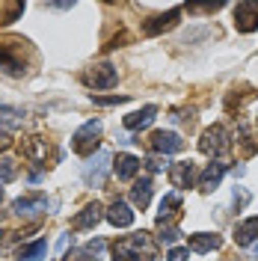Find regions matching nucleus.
I'll list each match as a JSON object with an SVG mask.
<instances>
[{
	"instance_id": "obj_1",
	"label": "nucleus",
	"mask_w": 258,
	"mask_h": 261,
	"mask_svg": "<svg viewBox=\"0 0 258 261\" xmlns=\"http://www.w3.org/2000/svg\"><path fill=\"white\" fill-rule=\"evenodd\" d=\"M113 258L116 261H158V244L151 241L148 231H137V234H128L122 241L113 244Z\"/></svg>"
},
{
	"instance_id": "obj_2",
	"label": "nucleus",
	"mask_w": 258,
	"mask_h": 261,
	"mask_svg": "<svg viewBox=\"0 0 258 261\" xmlns=\"http://www.w3.org/2000/svg\"><path fill=\"white\" fill-rule=\"evenodd\" d=\"M228 148V134L223 125H211V128L202 130L199 137V151L208 154V158H223Z\"/></svg>"
},
{
	"instance_id": "obj_3",
	"label": "nucleus",
	"mask_w": 258,
	"mask_h": 261,
	"mask_svg": "<svg viewBox=\"0 0 258 261\" xmlns=\"http://www.w3.org/2000/svg\"><path fill=\"white\" fill-rule=\"evenodd\" d=\"M98 137H101V122L98 119H89L86 125L74 130V137H71V148H74V154H92L98 148Z\"/></svg>"
},
{
	"instance_id": "obj_4",
	"label": "nucleus",
	"mask_w": 258,
	"mask_h": 261,
	"mask_svg": "<svg viewBox=\"0 0 258 261\" xmlns=\"http://www.w3.org/2000/svg\"><path fill=\"white\" fill-rule=\"evenodd\" d=\"M48 208H57V202H48V196H42V193L18 196L15 202H12V211L18 217H36V214H45Z\"/></svg>"
},
{
	"instance_id": "obj_5",
	"label": "nucleus",
	"mask_w": 258,
	"mask_h": 261,
	"mask_svg": "<svg viewBox=\"0 0 258 261\" xmlns=\"http://www.w3.org/2000/svg\"><path fill=\"white\" fill-rule=\"evenodd\" d=\"M110 161H113V158H110L107 151H98L95 158L83 166V181H86L89 187H101L104 178H107V166H110Z\"/></svg>"
},
{
	"instance_id": "obj_6",
	"label": "nucleus",
	"mask_w": 258,
	"mask_h": 261,
	"mask_svg": "<svg viewBox=\"0 0 258 261\" xmlns=\"http://www.w3.org/2000/svg\"><path fill=\"white\" fill-rule=\"evenodd\" d=\"M235 27L241 33H255L258 30V3L243 0L235 6Z\"/></svg>"
},
{
	"instance_id": "obj_7",
	"label": "nucleus",
	"mask_w": 258,
	"mask_h": 261,
	"mask_svg": "<svg viewBox=\"0 0 258 261\" xmlns=\"http://www.w3.org/2000/svg\"><path fill=\"white\" fill-rule=\"evenodd\" d=\"M148 146L154 148L158 154H175V151L184 148V140L178 137L175 130H154L151 140H148Z\"/></svg>"
},
{
	"instance_id": "obj_8",
	"label": "nucleus",
	"mask_w": 258,
	"mask_h": 261,
	"mask_svg": "<svg viewBox=\"0 0 258 261\" xmlns=\"http://www.w3.org/2000/svg\"><path fill=\"white\" fill-rule=\"evenodd\" d=\"M116 81H119V71L110 63H101L86 71V83L95 86V89H110V86H116Z\"/></svg>"
},
{
	"instance_id": "obj_9",
	"label": "nucleus",
	"mask_w": 258,
	"mask_h": 261,
	"mask_svg": "<svg viewBox=\"0 0 258 261\" xmlns=\"http://www.w3.org/2000/svg\"><path fill=\"white\" fill-rule=\"evenodd\" d=\"M193 178H196V169L190 161H181V163H172L169 166V181H172V187H178V190H187L193 184Z\"/></svg>"
},
{
	"instance_id": "obj_10",
	"label": "nucleus",
	"mask_w": 258,
	"mask_h": 261,
	"mask_svg": "<svg viewBox=\"0 0 258 261\" xmlns=\"http://www.w3.org/2000/svg\"><path fill=\"white\" fill-rule=\"evenodd\" d=\"M104 217H107V220H110L116 228H128L131 223H134V211H131L128 202H122V199H116L113 205L104 211Z\"/></svg>"
},
{
	"instance_id": "obj_11",
	"label": "nucleus",
	"mask_w": 258,
	"mask_h": 261,
	"mask_svg": "<svg viewBox=\"0 0 258 261\" xmlns=\"http://www.w3.org/2000/svg\"><path fill=\"white\" fill-rule=\"evenodd\" d=\"M154 116H158V107H154V104H145V107H140V110H134L131 116H125V128L128 130H143V128H148V125L154 122Z\"/></svg>"
},
{
	"instance_id": "obj_12",
	"label": "nucleus",
	"mask_w": 258,
	"mask_h": 261,
	"mask_svg": "<svg viewBox=\"0 0 258 261\" xmlns=\"http://www.w3.org/2000/svg\"><path fill=\"white\" fill-rule=\"evenodd\" d=\"M223 175H226V166H223V163H208L205 172L199 175V190H205V193L217 190L220 181H223Z\"/></svg>"
},
{
	"instance_id": "obj_13",
	"label": "nucleus",
	"mask_w": 258,
	"mask_h": 261,
	"mask_svg": "<svg viewBox=\"0 0 258 261\" xmlns=\"http://www.w3.org/2000/svg\"><path fill=\"white\" fill-rule=\"evenodd\" d=\"M178 18H181V9H169L166 15L151 18V21H148V24L143 27V33H145V36H158V33L169 30V27H175V24H178Z\"/></svg>"
},
{
	"instance_id": "obj_14",
	"label": "nucleus",
	"mask_w": 258,
	"mask_h": 261,
	"mask_svg": "<svg viewBox=\"0 0 258 261\" xmlns=\"http://www.w3.org/2000/svg\"><path fill=\"white\" fill-rule=\"evenodd\" d=\"M258 241V217H249L235 226V244L238 246H249Z\"/></svg>"
},
{
	"instance_id": "obj_15",
	"label": "nucleus",
	"mask_w": 258,
	"mask_h": 261,
	"mask_svg": "<svg viewBox=\"0 0 258 261\" xmlns=\"http://www.w3.org/2000/svg\"><path fill=\"white\" fill-rule=\"evenodd\" d=\"M178 208H181V193H169V196H163V202H161V211H158V226H169L172 220L178 217Z\"/></svg>"
},
{
	"instance_id": "obj_16",
	"label": "nucleus",
	"mask_w": 258,
	"mask_h": 261,
	"mask_svg": "<svg viewBox=\"0 0 258 261\" xmlns=\"http://www.w3.org/2000/svg\"><path fill=\"white\" fill-rule=\"evenodd\" d=\"M101 217H104V208H101L98 202H89V205L74 217V223H71V226H74V228H95L98 223H101Z\"/></svg>"
},
{
	"instance_id": "obj_17",
	"label": "nucleus",
	"mask_w": 258,
	"mask_h": 261,
	"mask_svg": "<svg viewBox=\"0 0 258 261\" xmlns=\"http://www.w3.org/2000/svg\"><path fill=\"white\" fill-rule=\"evenodd\" d=\"M113 172L122 181H131L140 172V158H134V154H119V158H113Z\"/></svg>"
},
{
	"instance_id": "obj_18",
	"label": "nucleus",
	"mask_w": 258,
	"mask_h": 261,
	"mask_svg": "<svg viewBox=\"0 0 258 261\" xmlns=\"http://www.w3.org/2000/svg\"><path fill=\"white\" fill-rule=\"evenodd\" d=\"M223 238L220 234H211V231H196L190 234V249L193 252H211V249H220Z\"/></svg>"
},
{
	"instance_id": "obj_19",
	"label": "nucleus",
	"mask_w": 258,
	"mask_h": 261,
	"mask_svg": "<svg viewBox=\"0 0 258 261\" xmlns=\"http://www.w3.org/2000/svg\"><path fill=\"white\" fill-rule=\"evenodd\" d=\"M0 71H6V74H12V77H21L27 68H24V63L18 60V57H12V48L9 45H0Z\"/></svg>"
},
{
	"instance_id": "obj_20",
	"label": "nucleus",
	"mask_w": 258,
	"mask_h": 261,
	"mask_svg": "<svg viewBox=\"0 0 258 261\" xmlns=\"http://www.w3.org/2000/svg\"><path fill=\"white\" fill-rule=\"evenodd\" d=\"M151 193H154V184H151V178L137 181V184L131 187V202H134V208H148Z\"/></svg>"
},
{
	"instance_id": "obj_21",
	"label": "nucleus",
	"mask_w": 258,
	"mask_h": 261,
	"mask_svg": "<svg viewBox=\"0 0 258 261\" xmlns=\"http://www.w3.org/2000/svg\"><path fill=\"white\" fill-rule=\"evenodd\" d=\"M21 151L33 158V161H45L48 158V146H45V140H39V137H30V140H24L21 143Z\"/></svg>"
},
{
	"instance_id": "obj_22",
	"label": "nucleus",
	"mask_w": 258,
	"mask_h": 261,
	"mask_svg": "<svg viewBox=\"0 0 258 261\" xmlns=\"http://www.w3.org/2000/svg\"><path fill=\"white\" fill-rule=\"evenodd\" d=\"M45 252H48V244H45V241H33V244H27L24 249H18L15 261H42Z\"/></svg>"
},
{
	"instance_id": "obj_23",
	"label": "nucleus",
	"mask_w": 258,
	"mask_h": 261,
	"mask_svg": "<svg viewBox=\"0 0 258 261\" xmlns=\"http://www.w3.org/2000/svg\"><path fill=\"white\" fill-rule=\"evenodd\" d=\"M24 122V113L15 110V107H0V128L3 130H12V128H21Z\"/></svg>"
},
{
	"instance_id": "obj_24",
	"label": "nucleus",
	"mask_w": 258,
	"mask_h": 261,
	"mask_svg": "<svg viewBox=\"0 0 258 261\" xmlns=\"http://www.w3.org/2000/svg\"><path fill=\"white\" fill-rule=\"evenodd\" d=\"M104 246H107V241H104V238H95V241H89V244L83 246L81 252H78V261H98V255L104 252Z\"/></svg>"
},
{
	"instance_id": "obj_25",
	"label": "nucleus",
	"mask_w": 258,
	"mask_h": 261,
	"mask_svg": "<svg viewBox=\"0 0 258 261\" xmlns=\"http://www.w3.org/2000/svg\"><path fill=\"white\" fill-rule=\"evenodd\" d=\"M18 175V163L12 158H0V184H9Z\"/></svg>"
},
{
	"instance_id": "obj_26",
	"label": "nucleus",
	"mask_w": 258,
	"mask_h": 261,
	"mask_svg": "<svg viewBox=\"0 0 258 261\" xmlns=\"http://www.w3.org/2000/svg\"><path fill=\"white\" fill-rule=\"evenodd\" d=\"M178 241V228L175 226H163L161 228V244H175Z\"/></svg>"
},
{
	"instance_id": "obj_27",
	"label": "nucleus",
	"mask_w": 258,
	"mask_h": 261,
	"mask_svg": "<svg viewBox=\"0 0 258 261\" xmlns=\"http://www.w3.org/2000/svg\"><path fill=\"white\" fill-rule=\"evenodd\" d=\"M187 255H190V249H184V246H172V249L166 252L169 261H187Z\"/></svg>"
},
{
	"instance_id": "obj_28",
	"label": "nucleus",
	"mask_w": 258,
	"mask_h": 261,
	"mask_svg": "<svg viewBox=\"0 0 258 261\" xmlns=\"http://www.w3.org/2000/svg\"><path fill=\"white\" fill-rule=\"evenodd\" d=\"M128 101V95H110V98H95V104H125Z\"/></svg>"
},
{
	"instance_id": "obj_29",
	"label": "nucleus",
	"mask_w": 258,
	"mask_h": 261,
	"mask_svg": "<svg viewBox=\"0 0 258 261\" xmlns=\"http://www.w3.org/2000/svg\"><path fill=\"white\" fill-rule=\"evenodd\" d=\"M145 166H148L151 172H161L163 166H166V161H163V158H148V161H145Z\"/></svg>"
},
{
	"instance_id": "obj_30",
	"label": "nucleus",
	"mask_w": 258,
	"mask_h": 261,
	"mask_svg": "<svg viewBox=\"0 0 258 261\" xmlns=\"http://www.w3.org/2000/svg\"><path fill=\"white\" fill-rule=\"evenodd\" d=\"M68 244H71V234H63V238H60V244H57V255H60V258L65 255V249H68Z\"/></svg>"
},
{
	"instance_id": "obj_31",
	"label": "nucleus",
	"mask_w": 258,
	"mask_h": 261,
	"mask_svg": "<svg viewBox=\"0 0 258 261\" xmlns=\"http://www.w3.org/2000/svg\"><path fill=\"white\" fill-rule=\"evenodd\" d=\"M249 202V193L246 190H235V205H246Z\"/></svg>"
},
{
	"instance_id": "obj_32",
	"label": "nucleus",
	"mask_w": 258,
	"mask_h": 261,
	"mask_svg": "<svg viewBox=\"0 0 258 261\" xmlns=\"http://www.w3.org/2000/svg\"><path fill=\"white\" fill-rule=\"evenodd\" d=\"M9 146H12L9 134H6V130H0V151H3V148H9Z\"/></svg>"
},
{
	"instance_id": "obj_33",
	"label": "nucleus",
	"mask_w": 258,
	"mask_h": 261,
	"mask_svg": "<svg viewBox=\"0 0 258 261\" xmlns=\"http://www.w3.org/2000/svg\"><path fill=\"white\" fill-rule=\"evenodd\" d=\"M252 258H258V244H255V246H252Z\"/></svg>"
},
{
	"instance_id": "obj_34",
	"label": "nucleus",
	"mask_w": 258,
	"mask_h": 261,
	"mask_svg": "<svg viewBox=\"0 0 258 261\" xmlns=\"http://www.w3.org/2000/svg\"><path fill=\"white\" fill-rule=\"evenodd\" d=\"M0 202H3V187H0Z\"/></svg>"
}]
</instances>
